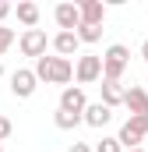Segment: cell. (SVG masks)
<instances>
[{"instance_id": "6da1fadb", "label": "cell", "mask_w": 148, "mask_h": 152, "mask_svg": "<svg viewBox=\"0 0 148 152\" xmlns=\"http://www.w3.org/2000/svg\"><path fill=\"white\" fill-rule=\"evenodd\" d=\"M36 78L46 81V85H64L67 88V81L74 78V64L67 57H42V60H36Z\"/></svg>"}, {"instance_id": "7a4b0ae2", "label": "cell", "mask_w": 148, "mask_h": 152, "mask_svg": "<svg viewBox=\"0 0 148 152\" xmlns=\"http://www.w3.org/2000/svg\"><path fill=\"white\" fill-rule=\"evenodd\" d=\"M127 64H131V50L123 42H113L110 50L102 53V78L106 81H120L123 71H127Z\"/></svg>"}, {"instance_id": "3957f363", "label": "cell", "mask_w": 148, "mask_h": 152, "mask_svg": "<svg viewBox=\"0 0 148 152\" xmlns=\"http://www.w3.org/2000/svg\"><path fill=\"white\" fill-rule=\"evenodd\" d=\"M120 145L131 152V149H141V142L148 138V117H131V120H123V127H120Z\"/></svg>"}, {"instance_id": "277c9868", "label": "cell", "mask_w": 148, "mask_h": 152, "mask_svg": "<svg viewBox=\"0 0 148 152\" xmlns=\"http://www.w3.org/2000/svg\"><path fill=\"white\" fill-rule=\"evenodd\" d=\"M18 46H21V53H25V57L42 60V57H46V46H53V39H46L42 28H25L21 39H18Z\"/></svg>"}, {"instance_id": "5b68a950", "label": "cell", "mask_w": 148, "mask_h": 152, "mask_svg": "<svg viewBox=\"0 0 148 152\" xmlns=\"http://www.w3.org/2000/svg\"><path fill=\"white\" fill-rule=\"evenodd\" d=\"M74 78H78L81 85H92V81H99V78H102V57H95V53H85V57H78V64H74Z\"/></svg>"}, {"instance_id": "8992f818", "label": "cell", "mask_w": 148, "mask_h": 152, "mask_svg": "<svg viewBox=\"0 0 148 152\" xmlns=\"http://www.w3.org/2000/svg\"><path fill=\"white\" fill-rule=\"evenodd\" d=\"M53 18H57L60 32H78L81 28V4H57Z\"/></svg>"}, {"instance_id": "52a82bcc", "label": "cell", "mask_w": 148, "mask_h": 152, "mask_svg": "<svg viewBox=\"0 0 148 152\" xmlns=\"http://www.w3.org/2000/svg\"><path fill=\"white\" fill-rule=\"evenodd\" d=\"M36 85H39V78H36V71H28V67H18V71L11 75V92H14L18 99H28V96L36 92Z\"/></svg>"}, {"instance_id": "ba28073f", "label": "cell", "mask_w": 148, "mask_h": 152, "mask_svg": "<svg viewBox=\"0 0 148 152\" xmlns=\"http://www.w3.org/2000/svg\"><path fill=\"white\" fill-rule=\"evenodd\" d=\"M60 110H71V113H85L88 110V99H85V88L81 85H67L60 92Z\"/></svg>"}, {"instance_id": "9c48e42d", "label": "cell", "mask_w": 148, "mask_h": 152, "mask_svg": "<svg viewBox=\"0 0 148 152\" xmlns=\"http://www.w3.org/2000/svg\"><path fill=\"white\" fill-rule=\"evenodd\" d=\"M123 106L131 110V117H148V92L141 85H131L123 96Z\"/></svg>"}, {"instance_id": "30bf717a", "label": "cell", "mask_w": 148, "mask_h": 152, "mask_svg": "<svg viewBox=\"0 0 148 152\" xmlns=\"http://www.w3.org/2000/svg\"><path fill=\"white\" fill-rule=\"evenodd\" d=\"M99 92H102V106H110V110H116V106H123V96H127V88L120 85V81H106L102 78V85H99Z\"/></svg>"}, {"instance_id": "8fae6325", "label": "cell", "mask_w": 148, "mask_h": 152, "mask_svg": "<svg viewBox=\"0 0 148 152\" xmlns=\"http://www.w3.org/2000/svg\"><path fill=\"white\" fill-rule=\"evenodd\" d=\"M102 21H106V7H102V0H81V25H95V28H102Z\"/></svg>"}, {"instance_id": "7c38bea8", "label": "cell", "mask_w": 148, "mask_h": 152, "mask_svg": "<svg viewBox=\"0 0 148 152\" xmlns=\"http://www.w3.org/2000/svg\"><path fill=\"white\" fill-rule=\"evenodd\" d=\"M113 120V110L110 106H102V103H88V110H85V124L88 127H106Z\"/></svg>"}, {"instance_id": "4fadbf2b", "label": "cell", "mask_w": 148, "mask_h": 152, "mask_svg": "<svg viewBox=\"0 0 148 152\" xmlns=\"http://www.w3.org/2000/svg\"><path fill=\"white\" fill-rule=\"evenodd\" d=\"M78 46H81L78 32H57V36H53V50H57V57H71V53H78Z\"/></svg>"}, {"instance_id": "5bb4252c", "label": "cell", "mask_w": 148, "mask_h": 152, "mask_svg": "<svg viewBox=\"0 0 148 152\" xmlns=\"http://www.w3.org/2000/svg\"><path fill=\"white\" fill-rule=\"evenodd\" d=\"M14 11H18V21H21L25 28H36V25H39V4H32V0H21Z\"/></svg>"}, {"instance_id": "9a60e30c", "label": "cell", "mask_w": 148, "mask_h": 152, "mask_svg": "<svg viewBox=\"0 0 148 152\" xmlns=\"http://www.w3.org/2000/svg\"><path fill=\"white\" fill-rule=\"evenodd\" d=\"M53 124H57L60 131H74L78 124H85V113H71V110H60V106H57V113H53Z\"/></svg>"}, {"instance_id": "2e32d148", "label": "cell", "mask_w": 148, "mask_h": 152, "mask_svg": "<svg viewBox=\"0 0 148 152\" xmlns=\"http://www.w3.org/2000/svg\"><path fill=\"white\" fill-rule=\"evenodd\" d=\"M78 39H81V42H99V39H102V28H95V25H81V28H78Z\"/></svg>"}, {"instance_id": "e0dca14e", "label": "cell", "mask_w": 148, "mask_h": 152, "mask_svg": "<svg viewBox=\"0 0 148 152\" xmlns=\"http://www.w3.org/2000/svg\"><path fill=\"white\" fill-rule=\"evenodd\" d=\"M14 28H7V25H0V53H7V50H11V46H14Z\"/></svg>"}, {"instance_id": "ac0fdd59", "label": "cell", "mask_w": 148, "mask_h": 152, "mask_svg": "<svg viewBox=\"0 0 148 152\" xmlns=\"http://www.w3.org/2000/svg\"><path fill=\"white\" fill-rule=\"evenodd\" d=\"M95 152H123V145H120V138H102L95 145Z\"/></svg>"}, {"instance_id": "d6986e66", "label": "cell", "mask_w": 148, "mask_h": 152, "mask_svg": "<svg viewBox=\"0 0 148 152\" xmlns=\"http://www.w3.org/2000/svg\"><path fill=\"white\" fill-rule=\"evenodd\" d=\"M11 131H14L11 117H0V142H4V138H11Z\"/></svg>"}, {"instance_id": "ffe728a7", "label": "cell", "mask_w": 148, "mask_h": 152, "mask_svg": "<svg viewBox=\"0 0 148 152\" xmlns=\"http://www.w3.org/2000/svg\"><path fill=\"white\" fill-rule=\"evenodd\" d=\"M11 11H14V7H11V4H7V0H0V25H4V18H7V14H11Z\"/></svg>"}, {"instance_id": "44dd1931", "label": "cell", "mask_w": 148, "mask_h": 152, "mask_svg": "<svg viewBox=\"0 0 148 152\" xmlns=\"http://www.w3.org/2000/svg\"><path fill=\"white\" fill-rule=\"evenodd\" d=\"M67 152H92V149H88L85 142H74V145H71V149H67Z\"/></svg>"}, {"instance_id": "7402d4cb", "label": "cell", "mask_w": 148, "mask_h": 152, "mask_svg": "<svg viewBox=\"0 0 148 152\" xmlns=\"http://www.w3.org/2000/svg\"><path fill=\"white\" fill-rule=\"evenodd\" d=\"M141 57H145V64H148V39L141 42Z\"/></svg>"}, {"instance_id": "603a6c76", "label": "cell", "mask_w": 148, "mask_h": 152, "mask_svg": "<svg viewBox=\"0 0 148 152\" xmlns=\"http://www.w3.org/2000/svg\"><path fill=\"white\" fill-rule=\"evenodd\" d=\"M0 78H4V64H0Z\"/></svg>"}, {"instance_id": "cb8c5ba5", "label": "cell", "mask_w": 148, "mask_h": 152, "mask_svg": "<svg viewBox=\"0 0 148 152\" xmlns=\"http://www.w3.org/2000/svg\"><path fill=\"white\" fill-rule=\"evenodd\" d=\"M131 152H145V149H131Z\"/></svg>"}, {"instance_id": "d4e9b609", "label": "cell", "mask_w": 148, "mask_h": 152, "mask_svg": "<svg viewBox=\"0 0 148 152\" xmlns=\"http://www.w3.org/2000/svg\"><path fill=\"white\" fill-rule=\"evenodd\" d=\"M0 152H4V145H0Z\"/></svg>"}, {"instance_id": "484cf974", "label": "cell", "mask_w": 148, "mask_h": 152, "mask_svg": "<svg viewBox=\"0 0 148 152\" xmlns=\"http://www.w3.org/2000/svg\"><path fill=\"white\" fill-rule=\"evenodd\" d=\"M145 142H148V138H145Z\"/></svg>"}]
</instances>
